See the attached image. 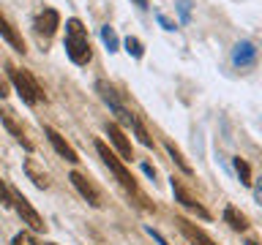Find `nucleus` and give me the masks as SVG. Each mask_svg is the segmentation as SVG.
<instances>
[{
	"label": "nucleus",
	"mask_w": 262,
	"mask_h": 245,
	"mask_svg": "<svg viewBox=\"0 0 262 245\" xmlns=\"http://www.w3.org/2000/svg\"><path fill=\"white\" fill-rule=\"evenodd\" d=\"M131 128L137 131V139H139V142H142L145 147H153V139H150V134H147V131H145L142 120H137V117H134V126H131Z\"/></svg>",
	"instance_id": "obj_21"
},
{
	"label": "nucleus",
	"mask_w": 262,
	"mask_h": 245,
	"mask_svg": "<svg viewBox=\"0 0 262 245\" xmlns=\"http://www.w3.org/2000/svg\"><path fill=\"white\" fill-rule=\"evenodd\" d=\"M57 28H60V14H57L55 8H44V11H38V16H36V33L41 38H52Z\"/></svg>",
	"instance_id": "obj_11"
},
{
	"label": "nucleus",
	"mask_w": 262,
	"mask_h": 245,
	"mask_svg": "<svg viewBox=\"0 0 262 245\" xmlns=\"http://www.w3.org/2000/svg\"><path fill=\"white\" fill-rule=\"evenodd\" d=\"M0 36H3V38L8 41V44H11V46L16 49V52H22V55L28 52V49H25V41H22V36H19V33H16V30L11 28V22H8L3 14H0Z\"/></svg>",
	"instance_id": "obj_16"
},
{
	"label": "nucleus",
	"mask_w": 262,
	"mask_h": 245,
	"mask_svg": "<svg viewBox=\"0 0 262 245\" xmlns=\"http://www.w3.org/2000/svg\"><path fill=\"white\" fill-rule=\"evenodd\" d=\"M44 134H47V139H49V144L55 147V153L60 155V158H66L69 163H79V155H77V150L66 142V139L57 134V131L52 128V126H44Z\"/></svg>",
	"instance_id": "obj_10"
},
{
	"label": "nucleus",
	"mask_w": 262,
	"mask_h": 245,
	"mask_svg": "<svg viewBox=\"0 0 262 245\" xmlns=\"http://www.w3.org/2000/svg\"><path fill=\"white\" fill-rule=\"evenodd\" d=\"M101 41H104V46L110 49V52H118L120 41H118V36H115V30L110 28V24H104V28H101Z\"/></svg>",
	"instance_id": "obj_20"
},
{
	"label": "nucleus",
	"mask_w": 262,
	"mask_h": 245,
	"mask_svg": "<svg viewBox=\"0 0 262 245\" xmlns=\"http://www.w3.org/2000/svg\"><path fill=\"white\" fill-rule=\"evenodd\" d=\"M156 19H159V24H161V28H164V30H175V28H178V24H175V22H172V19H169V16H164V14H156Z\"/></svg>",
	"instance_id": "obj_25"
},
{
	"label": "nucleus",
	"mask_w": 262,
	"mask_h": 245,
	"mask_svg": "<svg viewBox=\"0 0 262 245\" xmlns=\"http://www.w3.org/2000/svg\"><path fill=\"white\" fill-rule=\"evenodd\" d=\"M0 95H8V79L0 74Z\"/></svg>",
	"instance_id": "obj_28"
},
{
	"label": "nucleus",
	"mask_w": 262,
	"mask_h": 245,
	"mask_svg": "<svg viewBox=\"0 0 262 245\" xmlns=\"http://www.w3.org/2000/svg\"><path fill=\"white\" fill-rule=\"evenodd\" d=\"M142 172L147 177H156V166H150V163H142Z\"/></svg>",
	"instance_id": "obj_29"
},
{
	"label": "nucleus",
	"mask_w": 262,
	"mask_h": 245,
	"mask_svg": "<svg viewBox=\"0 0 262 245\" xmlns=\"http://www.w3.org/2000/svg\"><path fill=\"white\" fill-rule=\"evenodd\" d=\"M106 136H110V142L118 147V153H120L123 161L134 158V153H131V142L126 139V134H123V128L118 126V122H106Z\"/></svg>",
	"instance_id": "obj_12"
},
{
	"label": "nucleus",
	"mask_w": 262,
	"mask_h": 245,
	"mask_svg": "<svg viewBox=\"0 0 262 245\" xmlns=\"http://www.w3.org/2000/svg\"><path fill=\"white\" fill-rule=\"evenodd\" d=\"M224 224L232 229V232H241V234H243L246 229H249V218H246L237 207H232V204H229V207H224Z\"/></svg>",
	"instance_id": "obj_15"
},
{
	"label": "nucleus",
	"mask_w": 262,
	"mask_h": 245,
	"mask_svg": "<svg viewBox=\"0 0 262 245\" xmlns=\"http://www.w3.org/2000/svg\"><path fill=\"white\" fill-rule=\"evenodd\" d=\"M0 120H3V126H6L8 131H11L14 139H16V142H19V144L25 147V150H33V142L28 139V134H25V128H22L19 122L14 120V112H11V109H3V112H0Z\"/></svg>",
	"instance_id": "obj_13"
},
{
	"label": "nucleus",
	"mask_w": 262,
	"mask_h": 245,
	"mask_svg": "<svg viewBox=\"0 0 262 245\" xmlns=\"http://www.w3.org/2000/svg\"><path fill=\"white\" fill-rule=\"evenodd\" d=\"M25 175H28V180H30L36 188H41V191H44V188H49V175L38 166L36 158H28V161H25Z\"/></svg>",
	"instance_id": "obj_14"
},
{
	"label": "nucleus",
	"mask_w": 262,
	"mask_h": 245,
	"mask_svg": "<svg viewBox=\"0 0 262 245\" xmlns=\"http://www.w3.org/2000/svg\"><path fill=\"white\" fill-rule=\"evenodd\" d=\"M11 204H14V210L19 212L22 224H28V226H30V232H47L44 218H41L36 210H33V204L25 199L22 191H16V188H11Z\"/></svg>",
	"instance_id": "obj_5"
},
{
	"label": "nucleus",
	"mask_w": 262,
	"mask_h": 245,
	"mask_svg": "<svg viewBox=\"0 0 262 245\" xmlns=\"http://www.w3.org/2000/svg\"><path fill=\"white\" fill-rule=\"evenodd\" d=\"M134 3H137L139 8H147V0H134Z\"/></svg>",
	"instance_id": "obj_30"
},
{
	"label": "nucleus",
	"mask_w": 262,
	"mask_h": 245,
	"mask_svg": "<svg viewBox=\"0 0 262 245\" xmlns=\"http://www.w3.org/2000/svg\"><path fill=\"white\" fill-rule=\"evenodd\" d=\"M0 204H3V207H8V204H11V188H8L3 180H0Z\"/></svg>",
	"instance_id": "obj_24"
},
{
	"label": "nucleus",
	"mask_w": 262,
	"mask_h": 245,
	"mask_svg": "<svg viewBox=\"0 0 262 245\" xmlns=\"http://www.w3.org/2000/svg\"><path fill=\"white\" fill-rule=\"evenodd\" d=\"M232 163H235V172H237V177H241V183H243L246 188H251V183H254V180H251V166H249L243 158H235Z\"/></svg>",
	"instance_id": "obj_18"
},
{
	"label": "nucleus",
	"mask_w": 262,
	"mask_h": 245,
	"mask_svg": "<svg viewBox=\"0 0 262 245\" xmlns=\"http://www.w3.org/2000/svg\"><path fill=\"white\" fill-rule=\"evenodd\" d=\"M8 82H11V85L16 87V93L22 95V101H25V104L36 106L38 101H47L44 90L38 87V82L33 79V74H30V71H25V68H14V65H8Z\"/></svg>",
	"instance_id": "obj_3"
},
{
	"label": "nucleus",
	"mask_w": 262,
	"mask_h": 245,
	"mask_svg": "<svg viewBox=\"0 0 262 245\" xmlns=\"http://www.w3.org/2000/svg\"><path fill=\"white\" fill-rule=\"evenodd\" d=\"M66 55L71 57L74 65H88L90 57H93L88 28L77 19V16H71V19L66 22Z\"/></svg>",
	"instance_id": "obj_2"
},
{
	"label": "nucleus",
	"mask_w": 262,
	"mask_h": 245,
	"mask_svg": "<svg viewBox=\"0 0 262 245\" xmlns=\"http://www.w3.org/2000/svg\"><path fill=\"white\" fill-rule=\"evenodd\" d=\"M96 153L101 155V161L106 163V166H110V172L115 175V180H118V183H120V185L126 188V191H128V193L137 199V204H139V207H142V210H156L153 204H150V199H147V196H145L142 191H139V185H137L134 175H131V172H128L126 166H123V163H120V158H118V155H115V153L110 150V147H106L104 142H96Z\"/></svg>",
	"instance_id": "obj_1"
},
{
	"label": "nucleus",
	"mask_w": 262,
	"mask_h": 245,
	"mask_svg": "<svg viewBox=\"0 0 262 245\" xmlns=\"http://www.w3.org/2000/svg\"><path fill=\"white\" fill-rule=\"evenodd\" d=\"M69 180H71V185H74V188H77V191L82 193V199H85V202L90 204V207H101V204H104V199H101V191H98L93 180H88L85 175H82V172H71Z\"/></svg>",
	"instance_id": "obj_7"
},
{
	"label": "nucleus",
	"mask_w": 262,
	"mask_h": 245,
	"mask_svg": "<svg viewBox=\"0 0 262 245\" xmlns=\"http://www.w3.org/2000/svg\"><path fill=\"white\" fill-rule=\"evenodd\" d=\"M246 245H259L257 240H246Z\"/></svg>",
	"instance_id": "obj_31"
},
{
	"label": "nucleus",
	"mask_w": 262,
	"mask_h": 245,
	"mask_svg": "<svg viewBox=\"0 0 262 245\" xmlns=\"http://www.w3.org/2000/svg\"><path fill=\"white\" fill-rule=\"evenodd\" d=\"M172 193H175V199H178L180 204H183L186 210L196 212V215H200L202 220H210V218H213L210 212L202 207V202H196V196H194V193L183 185V180H180V177H172Z\"/></svg>",
	"instance_id": "obj_6"
},
{
	"label": "nucleus",
	"mask_w": 262,
	"mask_h": 245,
	"mask_svg": "<svg viewBox=\"0 0 262 245\" xmlns=\"http://www.w3.org/2000/svg\"><path fill=\"white\" fill-rule=\"evenodd\" d=\"M254 188V199H257V204H262V177H257V183H251Z\"/></svg>",
	"instance_id": "obj_26"
},
{
	"label": "nucleus",
	"mask_w": 262,
	"mask_h": 245,
	"mask_svg": "<svg viewBox=\"0 0 262 245\" xmlns=\"http://www.w3.org/2000/svg\"><path fill=\"white\" fill-rule=\"evenodd\" d=\"M257 57H259V52L254 46V41H249V38L237 41L232 46V65H237V68H251L257 63Z\"/></svg>",
	"instance_id": "obj_8"
},
{
	"label": "nucleus",
	"mask_w": 262,
	"mask_h": 245,
	"mask_svg": "<svg viewBox=\"0 0 262 245\" xmlns=\"http://www.w3.org/2000/svg\"><path fill=\"white\" fill-rule=\"evenodd\" d=\"M175 224H178V229H180V234H183L191 245H216V242H213V237H210L208 232H202V229L196 226V224H191L188 218L178 215V218H175Z\"/></svg>",
	"instance_id": "obj_9"
},
{
	"label": "nucleus",
	"mask_w": 262,
	"mask_h": 245,
	"mask_svg": "<svg viewBox=\"0 0 262 245\" xmlns=\"http://www.w3.org/2000/svg\"><path fill=\"white\" fill-rule=\"evenodd\" d=\"M123 46H126V52L134 57V60H142V55H145V46H142V41L134 38V36H128L126 41H123Z\"/></svg>",
	"instance_id": "obj_19"
},
{
	"label": "nucleus",
	"mask_w": 262,
	"mask_h": 245,
	"mask_svg": "<svg viewBox=\"0 0 262 245\" xmlns=\"http://www.w3.org/2000/svg\"><path fill=\"white\" fill-rule=\"evenodd\" d=\"M178 14H180V22H188L191 19V0H178Z\"/></svg>",
	"instance_id": "obj_22"
},
{
	"label": "nucleus",
	"mask_w": 262,
	"mask_h": 245,
	"mask_svg": "<svg viewBox=\"0 0 262 245\" xmlns=\"http://www.w3.org/2000/svg\"><path fill=\"white\" fill-rule=\"evenodd\" d=\"M11 245H38V242H36V237H33V234H28V232H19V234H14Z\"/></svg>",
	"instance_id": "obj_23"
},
{
	"label": "nucleus",
	"mask_w": 262,
	"mask_h": 245,
	"mask_svg": "<svg viewBox=\"0 0 262 245\" xmlns=\"http://www.w3.org/2000/svg\"><path fill=\"white\" fill-rule=\"evenodd\" d=\"M96 93L101 95V101L112 109V114L118 117V122H123V126H134V114H131L126 106H123V101H120V93L115 90L110 82H104V79H98L96 82Z\"/></svg>",
	"instance_id": "obj_4"
},
{
	"label": "nucleus",
	"mask_w": 262,
	"mask_h": 245,
	"mask_svg": "<svg viewBox=\"0 0 262 245\" xmlns=\"http://www.w3.org/2000/svg\"><path fill=\"white\" fill-rule=\"evenodd\" d=\"M147 234H150V237H153V240H156V242H159V245H169V242H167V240H164V237H161L159 232H156V229H147Z\"/></svg>",
	"instance_id": "obj_27"
},
{
	"label": "nucleus",
	"mask_w": 262,
	"mask_h": 245,
	"mask_svg": "<svg viewBox=\"0 0 262 245\" xmlns=\"http://www.w3.org/2000/svg\"><path fill=\"white\" fill-rule=\"evenodd\" d=\"M49 245H57V242H49Z\"/></svg>",
	"instance_id": "obj_32"
},
{
	"label": "nucleus",
	"mask_w": 262,
	"mask_h": 245,
	"mask_svg": "<svg viewBox=\"0 0 262 245\" xmlns=\"http://www.w3.org/2000/svg\"><path fill=\"white\" fill-rule=\"evenodd\" d=\"M164 147H167V153L172 155V161H175V163H178V166H180V169H183V172H186V175H191V163H188V161L183 158V153H180V150H178V147H175V144H172V142H169V139H167V142H164Z\"/></svg>",
	"instance_id": "obj_17"
}]
</instances>
